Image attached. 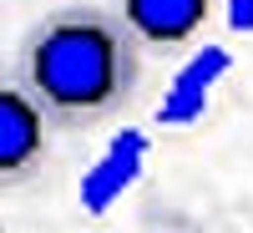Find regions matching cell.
Wrapping results in <instances>:
<instances>
[{
    "label": "cell",
    "instance_id": "cell-4",
    "mask_svg": "<svg viewBox=\"0 0 253 233\" xmlns=\"http://www.w3.org/2000/svg\"><path fill=\"white\" fill-rule=\"evenodd\" d=\"M233 71V51L228 46H203L187 56V66H177V76L167 81V96H162V107H157V122L162 127H187V122H198L203 107H208V96H213V87Z\"/></svg>",
    "mask_w": 253,
    "mask_h": 233
},
{
    "label": "cell",
    "instance_id": "cell-6",
    "mask_svg": "<svg viewBox=\"0 0 253 233\" xmlns=\"http://www.w3.org/2000/svg\"><path fill=\"white\" fill-rule=\"evenodd\" d=\"M228 26L233 31H253V0H228Z\"/></svg>",
    "mask_w": 253,
    "mask_h": 233
},
{
    "label": "cell",
    "instance_id": "cell-2",
    "mask_svg": "<svg viewBox=\"0 0 253 233\" xmlns=\"http://www.w3.org/2000/svg\"><path fill=\"white\" fill-rule=\"evenodd\" d=\"M51 122L15 76H0V187H20L41 173Z\"/></svg>",
    "mask_w": 253,
    "mask_h": 233
},
{
    "label": "cell",
    "instance_id": "cell-5",
    "mask_svg": "<svg viewBox=\"0 0 253 233\" xmlns=\"http://www.w3.org/2000/svg\"><path fill=\"white\" fill-rule=\"evenodd\" d=\"M208 10H213V0H122V26L132 31V41L167 51L198 36Z\"/></svg>",
    "mask_w": 253,
    "mask_h": 233
},
{
    "label": "cell",
    "instance_id": "cell-3",
    "mask_svg": "<svg viewBox=\"0 0 253 233\" xmlns=\"http://www.w3.org/2000/svg\"><path fill=\"white\" fill-rule=\"evenodd\" d=\"M147 152H152L147 132H137V127H122V132L107 142V152L91 162V173L81 178V208H86V213H107V208L126 193V187L142 178Z\"/></svg>",
    "mask_w": 253,
    "mask_h": 233
},
{
    "label": "cell",
    "instance_id": "cell-7",
    "mask_svg": "<svg viewBox=\"0 0 253 233\" xmlns=\"http://www.w3.org/2000/svg\"><path fill=\"white\" fill-rule=\"evenodd\" d=\"M0 233H5V228H0Z\"/></svg>",
    "mask_w": 253,
    "mask_h": 233
},
{
    "label": "cell",
    "instance_id": "cell-1",
    "mask_svg": "<svg viewBox=\"0 0 253 233\" xmlns=\"http://www.w3.org/2000/svg\"><path fill=\"white\" fill-rule=\"evenodd\" d=\"M15 81L56 127H91L137 92V41L101 5H61L20 36Z\"/></svg>",
    "mask_w": 253,
    "mask_h": 233
}]
</instances>
